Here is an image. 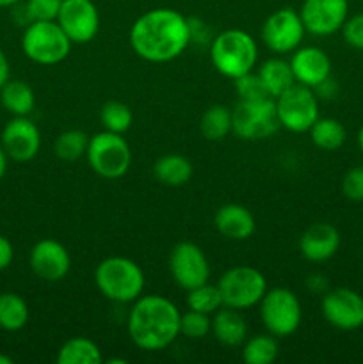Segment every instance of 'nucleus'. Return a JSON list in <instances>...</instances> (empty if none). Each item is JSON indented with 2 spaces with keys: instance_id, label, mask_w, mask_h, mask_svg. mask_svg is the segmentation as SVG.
I'll use <instances>...</instances> for the list:
<instances>
[{
  "instance_id": "nucleus-16",
  "label": "nucleus",
  "mask_w": 363,
  "mask_h": 364,
  "mask_svg": "<svg viewBox=\"0 0 363 364\" xmlns=\"http://www.w3.org/2000/svg\"><path fill=\"white\" fill-rule=\"evenodd\" d=\"M306 32L331 36L342 31L349 16V0H305L299 9Z\"/></svg>"
},
{
  "instance_id": "nucleus-11",
  "label": "nucleus",
  "mask_w": 363,
  "mask_h": 364,
  "mask_svg": "<svg viewBox=\"0 0 363 364\" xmlns=\"http://www.w3.org/2000/svg\"><path fill=\"white\" fill-rule=\"evenodd\" d=\"M306 28L302 25L299 11L292 7H281L265 18L262 25V41L274 55H287L299 48Z\"/></svg>"
},
{
  "instance_id": "nucleus-39",
  "label": "nucleus",
  "mask_w": 363,
  "mask_h": 364,
  "mask_svg": "<svg viewBox=\"0 0 363 364\" xmlns=\"http://www.w3.org/2000/svg\"><path fill=\"white\" fill-rule=\"evenodd\" d=\"M9 78H11L9 59H7V55L4 53V50L0 48V89L4 87V84H6Z\"/></svg>"
},
{
  "instance_id": "nucleus-27",
  "label": "nucleus",
  "mask_w": 363,
  "mask_h": 364,
  "mask_svg": "<svg viewBox=\"0 0 363 364\" xmlns=\"http://www.w3.org/2000/svg\"><path fill=\"white\" fill-rule=\"evenodd\" d=\"M199 132L210 142H219L233 134L231 110L224 105H212L203 112L199 119Z\"/></svg>"
},
{
  "instance_id": "nucleus-12",
  "label": "nucleus",
  "mask_w": 363,
  "mask_h": 364,
  "mask_svg": "<svg viewBox=\"0 0 363 364\" xmlns=\"http://www.w3.org/2000/svg\"><path fill=\"white\" fill-rule=\"evenodd\" d=\"M169 272L174 283L189 291L209 283L210 263L194 242H178L169 252Z\"/></svg>"
},
{
  "instance_id": "nucleus-25",
  "label": "nucleus",
  "mask_w": 363,
  "mask_h": 364,
  "mask_svg": "<svg viewBox=\"0 0 363 364\" xmlns=\"http://www.w3.org/2000/svg\"><path fill=\"white\" fill-rule=\"evenodd\" d=\"M57 364H102L103 355L98 345L84 336H75L60 345Z\"/></svg>"
},
{
  "instance_id": "nucleus-23",
  "label": "nucleus",
  "mask_w": 363,
  "mask_h": 364,
  "mask_svg": "<svg viewBox=\"0 0 363 364\" xmlns=\"http://www.w3.org/2000/svg\"><path fill=\"white\" fill-rule=\"evenodd\" d=\"M192 174H194V167H192L191 160L178 153L160 156L153 164V176L166 187H182V185L189 183Z\"/></svg>"
},
{
  "instance_id": "nucleus-2",
  "label": "nucleus",
  "mask_w": 363,
  "mask_h": 364,
  "mask_svg": "<svg viewBox=\"0 0 363 364\" xmlns=\"http://www.w3.org/2000/svg\"><path fill=\"white\" fill-rule=\"evenodd\" d=\"M180 309L167 297L141 295L128 313V336L141 350H164L180 336Z\"/></svg>"
},
{
  "instance_id": "nucleus-31",
  "label": "nucleus",
  "mask_w": 363,
  "mask_h": 364,
  "mask_svg": "<svg viewBox=\"0 0 363 364\" xmlns=\"http://www.w3.org/2000/svg\"><path fill=\"white\" fill-rule=\"evenodd\" d=\"M89 146V135L82 130H64L53 142V153L63 162H77L85 156Z\"/></svg>"
},
{
  "instance_id": "nucleus-43",
  "label": "nucleus",
  "mask_w": 363,
  "mask_h": 364,
  "mask_svg": "<svg viewBox=\"0 0 363 364\" xmlns=\"http://www.w3.org/2000/svg\"><path fill=\"white\" fill-rule=\"evenodd\" d=\"M358 146H359V149H362V153H363V127L359 128V132H358Z\"/></svg>"
},
{
  "instance_id": "nucleus-3",
  "label": "nucleus",
  "mask_w": 363,
  "mask_h": 364,
  "mask_svg": "<svg viewBox=\"0 0 363 364\" xmlns=\"http://www.w3.org/2000/svg\"><path fill=\"white\" fill-rule=\"evenodd\" d=\"M95 284L100 294L117 304H130L144 291V272L125 256H109L95 269Z\"/></svg>"
},
{
  "instance_id": "nucleus-6",
  "label": "nucleus",
  "mask_w": 363,
  "mask_h": 364,
  "mask_svg": "<svg viewBox=\"0 0 363 364\" xmlns=\"http://www.w3.org/2000/svg\"><path fill=\"white\" fill-rule=\"evenodd\" d=\"M85 159L100 178L120 180L132 166V149L123 135L103 130L89 137Z\"/></svg>"
},
{
  "instance_id": "nucleus-9",
  "label": "nucleus",
  "mask_w": 363,
  "mask_h": 364,
  "mask_svg": "<svg viewBox=\"0 0 363 364\" xmlns=\"http://www.w3.org/2000/svg\"><path fill=\"white\" fill-rule=\"evenodd\" d=\"M233 134L242 141H262L280 130L276 103L273 98L238 100L231 110Z\"/></svg>"
},
{
  "instance_id": "nucleus-44",
  "label": "nucleus",
  "mask_w": 363,
  "mask_h": 364,
  "mask_svg": "<svg viewBox=\"0 0 363 364\" xmlns=\"http://www.w3.org/2000/svg\"><path fill=\"white\" fill-rule=\"evenodd\" d=\"M0 109H2V103H0Z\"/></svg>"
},
{
  "instance_id": "nucleus-13",
  "label": "nucleus",
  "mask_w": 363,
  "mask_h": 364,
  "mask_svg": "<svg viewBox=\"0 0 363 364\" xmlns=\"http://www.w3.org/2000/svg\"><path fill=\"white\" fill-rule=\"evenodd\" d=\"M56 21L75 45L93 41L100 31V13L93 0H63Z\"/></svg>"
},
{
  "instance_id": "nucleus-8",
  "label": "nucleus",
  "mask_w": 363,
  "mask_h": 364,
  "mask_svg": "<svg viewBox=\"0 0 363 364\" xmlns=\"http://www.w3.org/2000/svg\"><path fill=\"white\" fill-rule=\"evenodd\" d=\"M260 320L267 333L276 338H288L302 322V308L298 295L283 287L270 288L260 301Z\"/></svg>"
},
{
  "instance_id": "nucleus-37",
  "label": "nucleus",
  "mask_w": 363,
  "mask_h": 364,
  "mask_svg": "<svg viewBox=\"0 0 363 364\" xmlns=\"http://www.w3.org/2000/svg\"><path fill=\"white\" fill-rule=\"evenodd\" d=\"M342 36L351 48L363 50V13L347 16L342 25Z\"/></svg>"
},
{
  "instance_id": "nucleus-1",
  "label": "nucleus",
  "mask_w": 363,
  "mask_h": 364,
  "mask_svg": "<svg viewBox=\"0 0 363 364\" xmlns=\"http://www.w3.org/2000/svg\"><path fill=\"white\" fill-rule=\"evenodd\" d=\"M134 53L148 63L162 64L177 59L192 41L191 20L171 7L146 11L130 27Z\"/></svg>"
},
{
  "instance_id": "nucleus-26",
  "label": "nucleus",
  "mask_w": 363,
  "mask_h": 364,
  "mask_svg": "<svg viewBox=\"0 0 363 364\" xmlns=\"http://www.w3.org/2000/svg\"><path fill=\"white\" fill-rule=\"evenodd\" d=\"M313 146L322 151H337L347 139L345 127L335 117H319L308 130Z\"/></svg>"
},
{
  "instance_id": "nucleus-5",
  "label": "nucleus",
  "mask_w": 363,
  "mask_h": 364,
  "mask_svg": "<svg viewBox=\"0 0 363 364\" xmlns=\"http://www.w3.org/2000/svg\"><path fill=\"white\" fill-rule=\"evenodd\" d=\"M71 39L60 25L53 21H32L21 36V50L28 60L41 66L59 64L70 55Z\"/></svg>"
},
{
  "instance_id": "nucleus-10",
  "label": "nucleus",
  "mask_w": 363,
  "mask_h": 364,
  "mask_svg": "<svg viewBox=\"0 0 363 364\" xmlns=\"http://www.w3.org/2000/svg\"><path fill=\"white\" fill-rule=\"evenodd\" d=\"M280 124L294 134H306L319 119V100L313 89L294 84L290 89L274 98Z\"/></svg>"
},
{
  "instance_id": "nucleus-35",
  "label": "nucleus",
  "mask_w": 363,
  "mask_h": 364,
  "mask_svg": "<svg viewBox=\"0 0 363 364\" xmlns=\"http://www.w3.org/2000/svg\"><path fill=\"white\" fill-rule=\"evenodd\" d=\"M235 92H237L238 100H262L270 98L267 91L263 89L262 82H260L258 75L249 71V73L242 75V77L235 78Z\"/></svg>"
},
{
  "instance_id": "nucleus-19",
  "label": "nucleus",
  "mask_w": 363,
  "mask_h": 364,
  "mask_svg": "<svg viewBox=\"0 0 363 364\" xmlns=\"http://www.w3.org/2000/svg\"><path fill=\"white\" fill-rule=\"evenodd\" d=\"M340 231L330 223H315L299 237V252L306 262L324 263L340 249Z\"/></svg>"
},
{
  "instance_id": "nucleus-40",
  "label": "nucleus",
  "mask_w": 363,
  "mask_h": 364,
  "mask_svg": "<svg viewBox=\"0 0 363 364\" xmlns=\"http://www.w3.org/2000/svg\"><path fill=\"white\" fill-rule=\"evenodd\" d=\"M7 160H9V156H7V153L4 151L2 144H0V180H2L7 173Z\"/></svg>"
},
{
  "instance_id": "nucleus-18",
  "label": "nucleus",
  "mask_w": 363,
  "mask_h": 364,
  "mask_svg": "<svg viewBox=\"0 0 363 364\" xmlns=\"http://www.w3.org/2000/svg\"><path fill=\"white\" fill-rule=\"evenodd\" d=\"M290 68L295 82L310 89H317L331 78V59L319 46H299L292 52Z\"/></svg>"
},
{
  "instance_id": "nucleus-4",
  "label": "nucleus",
  "mask_w": 363,
  "mask_h": 364,
  "mask_svg": "<svg viewBox=\"0 0 363 364\" xmlns=\"http://www.w3.org/2000/svg\"><path fill=\"white\" fill-rule=\"evenodd\" d=\"M210 60L223 77L235 80L255 70L258 46L249 32L228 28L219 32L210 43Z\"/></svg>"
},
{
  "instance_id": "nucleus-38",
  "label": "nucleus",
  "mask_w": 363,
  "mask_h": 364,
  "mask_svg": "<svg viewBox=\"0 0 363 364\" xmlns=\"http://www.w3.org/2000/svg\"><path fill=\"white\" fill-rule=\"evenodd\" d=\"M14 259V247L11 240L4 235H0V272L9 269Z\"/></svg>"
},
{
  "instance_id": "nucleus-14",
  "label": "nucleus",
  "mask_w": 363,
  "mask_h": 364,
  "mask_svg": "<svg viewBox=\"0 0 363 364\" xmlns=\"http://www.w3.org/2000/svg\"><path fill=\"white\" fill-rule=\"evenodd\" d=\"M320 311L324 320L338 331H356L363 327V297L351 288H333L326 291Z\"/></svg>"
},
{
  "instance_id": "nucleus-20",
  "label": "nucleus",
  "mask_w": 363,
  "mask_h": 364,
  "mask_svg": "<svg viewBox=\"0 0 363 364\" xmlns=\"http://www.w3.org/2000/svg\"><path fill=\"white\" fill-rule=\"evenodd\" d=\"M214 224L219 235L235 242L249 240L256 230L255 215L238 203H228L221 206L214 217Z\"/></svg>"
},
{
  "instance_id": "nucleus-41",
  "label": "nucleus",
  "mask_w": 363,
  "mask_h": 364,
  "mask_svg": "<svg viewBox=\"0 0 363 364\" xmlns=\"http://www.w3.org/2000/svg\"><path fill=\"white\" fill-rule=\"evenodd\" d=\"M20 2L21 0H0V7H13Z\"/></svg>"
},
{
  "instance_id": "nucleus-42",
  "label": "nucleus",
  "mask_w": 363,
  "mask_h": 364,
  "mask_svg": "<svg viewBox=\"0 0 363 364\" xmlns=\"http://www.w3.org/2000/svg\"><path fill=\"white\" fill-rule=\"evenodd\" d=\"M0 364H13V358L6 355L4 352H0Z\"/></svg>"
},
{
  "instance_id": "nucleus-29",
  "label": "nucleus",
  "mask_w": 363,
  "mask_h": 364,
  "mask_svg": "<svg viewBox=\"0 0 363 364\" xmlns=\"http://www.w3.org/2000/svg\"><path fill=\"white\" fill-rule=\"evenodd\" d=\"M280 355L276 336L273 334H256L248 338L242 347V359L246 364H273Z\"/></svg>"
},
{
  "instance_id": "nucleus-22",
  "label": "nucleus",
  "mask_w": 363,
  "mask_h": 364,
  "mask_svg": "<svg viewBox=\"0 0 363 364\" xmlns=\"http://www.w3.org/2000/svg\"><path fill=\"white\" fill-rule=\"evenodd\" d=\"M260 82H262L263 89L267 91V95L270 98H278L280 95H283L287 89H290L292 85L298 84L295 82L294 73H292L290 63L281 57H270L265 63H262V66L256 71Z\"/></svg>"
},
{
  "instance_id": "nucleus-24",
  "label": "nucleus",
  "mask_w": 363,
  "mask_h": 364,
  "mask_svg": "<svg viewBox=\"0 0 363 364\" xmlns=\"http://www.w3.org/2000/svg\"><path fill=\"white\" fill-rule=\"evenodd\" d=\"M0 103L13 116H28L36 107L34 89L23 80H7L0 89Z\"/></svg>"
},
{
  "instance_id": "nucleus-30",
  "label": "nucleus",
  "mask_w": 363,
  "mask_h": 364,
  "mask_svg": "<svg viewBox=\"0 0 363 364\" xmlns=\"http://www.w3.org/2000/svg\"><path fill=\"white\" fill-rule=\"evenodd\" d=\"M60 4H63V0H21L20 4L13 7L16 13H20V16H16L18 23L27 27L32 21L57 20Z\"/></svg>"
},
{
  "instance_id": "nucleus-32",
  "label": "nucleus",
  "mask_w": 363,
  "mask_h": 364,
  "mask_svg": "<svg viewBox=\"0 0 363 364\" xmlns=\"http://www.w3.org/2000/svg\"><path fill=\"white\" fill-rule=\"evenodd\" d=\"M100 121H102L103 130L123 135L130 130L132 123H134V114L127 103L112 100V102L103 103L102 110H100Z\"/></svg>"
},
{
  "instance_id": "nucleus-36",
  "label": "nucleus",
  "mask_w": 363,
  "mask_h": 364,
  "mask_svg": "<svg viewBox=\"0 0 363 364\" xmlns=\"http://www.w3.org/2000/svg\"><path fill=\"white\" fill-rule=\"evenodd\" d=\"M342 194L349 201H363V166L351 167L342 178Z\"/></svg>"
},
{
  "instance_id": "nucleus-17",
  "label": "nucleus",
  "mask_w": 363,
  "mask_h": 364,
  "mask_svg": "<svg viewBox=\"0 0 363 364\" xmlns=\"http://www.w3.org/2000/svg\"><path fill=\"white\" fill-rule=\"evenodd\" d=\"M28 265L39 279L46 283H59L70 274L71 256L60 242L43 238L32 245Z\"/></svg>"
},
{
  "instance_id": "nucleus-21",
  "label": "nucleus",
  "mask_w": 363,
  "mask_h": 364,
  "mask_svg": "<svg viewBox=\"0 0 363 364\" xmlns=\"http://www.w3.org/2000/svg\"><path fill=\"white\" fill-rule=\"evenodd\" d=\"M212 336L224 347H238L248 340V323L238 309L223 308L212 315Z\"/></svg>"
},
{
  "instance_id": "nucleus-7",
  "label": "nucleus",
  "mask_w": 363,
  "mask_h": 364,
  "mask_svg": "<svg viewBox=\"0 0 363 364\" xmlns=\"http://www.w3.org/2000/svg\"><path fill=\"white\" fill-rule=\"evenodd\" d=\"M217 288L223 297V306L238 311L258 306L265 291L269 290L265 276L258 269L248 265L228 269L217 281Z\"/></svg>"
},
{
  "instance_id": "nucleus-34",
  "label": "nucleus",
  "mask_w": 363,
  "mask_h": 364,
  "mask_svg": "<svg viewBox=\"0 0 363 364\" xmlns=\"http://www.w3.org/2000/svg\"><path fill=\"white\" fill-rule=\"evenodd\" d=\"M209 334H212V315H205L194 309L182 313L180 336L189 340H203Z\"/></svg>"
},
{
  "instance_id": "nucleus-15",
  "label": "nucleus",
  "mask_w": 363,
  "mask_h": 364,
  "mask_svg": "<svg viewBox=\"0 0 363 364\" xmlns=\"http://www.w3.org/2000/svg\"><path fill=\"white\" fill-rule=\"evenodd\" d=\"M0 144L14 162H31L41 149V132L28 116H14L2 128Z\"/></svg>"
},
{
  "instance_id": "nucleus-28",
  "label": "nucleus",
  "mask_w": 363,
  "mask_h": 364,
  "mask_svg": "<svg viewBox=\"0 0 363 364\" xmlns=\"http://www.w3.org/2000/svg\"><path fill=\"white\" fill-rule=\"evenodd\" d=\"M28 322V306L23 297L13 291L0 294V329L7 333L21 331Z\"/></svg>"
},
{
  "instance_id": "nucleus-33",
  "label": "nucleus",
  "mask_w": 363,
  "mask_h": 364,
  "mask_svg": "<svg viewBox=\"0 0 363 364\" xmlns=\"http://www.w3.org/2000/svg\"><path fill=\"white\" fill-rule=\"evenodd\" d=\"M187 308L194 311L205 313V315H214L223 308V297L217 288V284L205 283L201 287H196L187 291Z\"/></svg>"
}]
</instances>
